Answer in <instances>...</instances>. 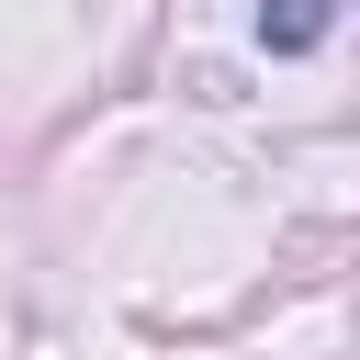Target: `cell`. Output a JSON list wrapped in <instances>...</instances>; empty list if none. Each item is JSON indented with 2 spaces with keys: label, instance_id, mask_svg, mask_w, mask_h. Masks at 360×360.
<instances>
[{
  "label": "cell",
  "instance_id": "6da1fadb",
  "mask_svg": "<svg viewBox=\"0 0 360 360\" xmlns=\"http://www.w3.org/2000/svg\"><path fill=\"white\" fill-rule=\"evenodd\" d=\"M326 11H338V0H259V45H270V56H315V45H326Z\"/></svg>",
  "mask_w": 360,
  "mask_h": 360
}]
</instances>
